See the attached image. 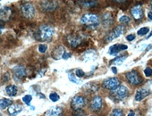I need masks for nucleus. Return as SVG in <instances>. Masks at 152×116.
I'll return each mask as SVG.
<instances>
[{"mask_svg":"<svg viewBox=\"0 0 152 116\" xmlns=\"http://www.w3.org/2000/svg\"><path fill=\"white\" fill-rule=\"evenodd\" d=\"M124 27L123 25H119V26L115 27L111 32H109V33L106 36L105 40H106L107 42H110V41L114 40L115 38H119V37L124 33Z\"/></svg>","mask_w":152,"mask_h":116,"instance_id":"6e6552de","label":"nucleus"},{"mask_svg":"<svg viewBox=\"0 0 152 116\" xmlns=\"http://www.w3.org/2000/svg\"><path fill=\"white\" fill-rule=\"evenodd\" d=\"M151 36H152V31H151V32H150V33H149V35H148V38H150V37H151Z\"/></svg>","mask_w":152,"mask_h":116,"instance_id":"a19ab883","label":"nucleus"},{"mask_svg":"<svg viewBox=\"0 0 152 116\" xmlns=\"http://www.w3.org/2000/svg\"><path fill=\"white\" fill-rule=\"evenodd\" d=\"M102 22L104 26H109L113 23V16L110 13H106L102 17Z\"/></svg>","mask_w":152,"mask_h":116,"instance_id":"412c9836","label":"nucleus"},{"mask_svg":"<svg viewBox=\"0 0 152 116\" xmlns=\"http://www.w3.org/2000/svg\"><path fill=\"white\" fill-rule=\"evenodd\" d=\"M87 104V99L83 96H75L71 101V106L73 110H78L84 107Z\"/></svg>","mask_w":152,"mask_h":116,"instance_id":"39448f33","label":"nucleus"},{"mask_svg":"<svg viewBox=\"0 0 152 116\" xmlns=\"http://www.w3.org/2000/svg\"><path fill=\"white\" fill-rule=\"evenodd\" d=\"M72 56V54L70 53V52H65L64 54V55H63V59L64 60H66V59H68V58H70Z\"/></svg>","mask_w":152,"mask_h":116,"instance_id":"c9c22d12","label":"nucleus"},{"mask_svg":"<svg viewBox=\"0 0 152 116\" xmlns=\"http://www.w3.org/2000/svg\"><path fill=\"white\" fill-rule=\"evenodd\" d=\"M127 116H134V112H132V111H131L129 113H128V115Z\"/></svg>","mask_w":152,"mask_h":116,"instance_id":"ea45409f","label":"nucleus"},{"mask_svg":"<svg viewBox=\"0 0 152 116\" xmlns=\"http://www.w3.org/2000/svg\"><path fill=\"white\" fill-rule=\"evenodd\" d=\"M102 105H103V100L99 96H95L90 103V108L93 112L99 111Z\"/></svg>","mask_w":152,"mask_h":116,"instance_id":"9b49d317","label":"nucleus"},{"mask_svg":"<svg viewBox=\"0 0 152 116\" xmlns=\"http://www.w3.org/2000/svg\"><path fill=\"white\" fill-rule=\"evenodd\" d=\"M68 79L70 81L73 82V83H76V84H80L81 83V80L79 79H77V77H76V75L72 74V73H70L68 75Z\"/></svg>","mask_w":152,"mask_h":116,"instance_id":"a878e982","label":"nucleus"},{"mask_svg":"<svg viewBox=\"0 0 152 116\" xmlns=\"http://www.w3.org/2000/svg\"><path fill=\"white\" fill-rule=\"evenodd\" d=\"M49 98H50L51 101L56 102V101L59 100V96H58V94H56V93H51V94L49 95Z\"/></svg>","mask_w":152,"mask_h":116,"instance_id":"7c9ffc66","label":"nucleus"},{"mask_svg":"<svg viewBox=\"0 0 152 116\" xmlns=\"http://www.w3.org/2000/svg\"><path fill=\"white\" fill-rule=\"evenodd\" d=\"M47 49H48V46L46 45H44V44H41V45L39 46V51L40 53H45L47 51Z\"/></svg>","mask_w":152,"mask_h":116,"instance_id":"72a5a7b5","label":"nucleus"},{"mask_svg":"<svg viewBox=\"0 0 152 116\" xmlns=\"http://www.w3.org/2000/svg\"><path fill=\"white\" fill-rule=\"evenodd\" d=\"M13 77L16 81H21L26 76V70L23 66H15L12 70Z\"/></svg>","mask_w":152,"mask_h":116,"instance_id":"9d476101","label":"nucleus"},{"mask_svg":"<svg viewBox=\"0 0 152 116\" xmlns=\"http://www.w3.org/2000/svg\"><path fill=\"white\" fill-rule=\"evenodd\" d=\"M119 21H120V22L126 24V23L130 22L131 19H130V17H128V16H126V15H123V16L119 19Z\"/></svg>","mask_w":152,"mask_h":116,"instance_id":"2f4dec72","label":"nucleus"},{"mask_svg":"<svg viewBox=\"0 0 152 116\" xmlns=\"http://www.w3.org/2000/svg\"><path fill=\"white\" fill-rule=\"evenodd\" d=\"M103 87L108 90H115L121 84H120V80L118 78L116 77H112V78H108L107 80H105L103 81Z\"/></svg>","mask_w":152,"mask_h":116,"instance_id":"0eeeda50","label":"nucleus"},{"mask_svg":"<svg viewBox=\"0 0 152 116\" xmlns=\"http://www.w3.org/2000/svg\"><path fill=\"white\" fill-rule=\"evenodd\" d=\"M91 116H94V115H91Z\"/></svg>","mask_w":152,"mask_h":116,"instance_id":"c03bdc74","label":"nucleus"},{"mask_svg":"<svg viewBox=\"0 0 152 116\" xmlns=\"http://www.w3.org/2000/svg\"><path fill=\"white\" fill-rule=\"evenodd\" d=\"M23 111V106L19 104H12L8 108V112L12 116H15Z\"/></svg>","mask_w":152,"mask_h":116,"instance_id":"a211bd4d","label":"nucleus"},{"mask_svg":"<svg viewBox=\"0 0 152 116\" xmlns=\"http://www.w3.org/2000/svg\"><path fill=\"white\" fill-rule=\"evenodd\" d=\"M62 115H63V108L60 106L51 107L45 112V116H62Z\"/></svg>","mask_w":152,"mask_h":116,"instance_id":"f3484780","label":"nucleus"},{"mask_svg":"<svg viewBox=\"0 0 152 116\" xmlns=\"http://www.w3.org/2000/svg\"><path fill=\"white\" fill-rule=\"evenodd\" d=\"M7 94L10 96H15L17 95V87L15 85H9L6 88Z\"/></svg>","mask_w":152,"mask_h":116,"instance_id":"4be33fe9","label":"nucleus"},{"mask_svg":"<svg viewBox=\"0 0 152 116\" xmlns=\"http://www.w3.org/2000/svg\"><path fill=\"white\" fill-rule=\"evenodd\" d=\"M31 100H32V96H31V95H27V96H24L23 97V101L26 104H28V105H30Z\"/></svg>","mask_w":152,"mask_h":116,"instance_id":"c756f323","label":"nucleus"},{"mask_svg":"<svg viewBox=\"0 0 152 116\" xmlns=\"http://www.w3.org/2000/svg\"><path fill=\"white\" fill-rule=\"evenodd\" d=\"M149 94H150V90L148 88H139L135 94V100L136 101H141L144 98H146Z\"/></svg>","mask_w":152,"mask_h":116,"instance_id":"4468645a","label":"nucleus"},{"mask_svg":"<svg viewBox=\"0 0 152 116\" xmlns=\"http://www.w3.org/2000/svg\"><path fill=\"white\" fill-rule=\"evenodd\" d=\"M87 93L89 94H92V93H95L99 90V85L96 84V83H88L86 84L83 88Z\"/></svg>","mask_w":152,"mask_h":116,"instance_id":"aec40b11","label":"nucleus"},{"mask_svg":"<svg viewBox=\"0 0 152 116\" xmlns=\"http://www.w3.org/2000/svg\"><path fill=\"white\" fill-rule=\"evenodd\" d=\"M134 38H135V35L134 34H129V35L126 36V39L128 41H132Z\"/></svg>","mask_w":152,"mask_h":116,"instance_id":"e433bc0d","label":"nucleus"},{"mask_svg":"<svg viewBox=\"0 0 152 116\" xmlns=\"http://www.w3.org/2000/svg\"><path fill=\"white\" fill-rule=\"evenodd\" d=\"M64 53H65L64 52V48L63 46H58V47H56V49L53 50L52 56H53V58H55L56 60H59L60 58L63 57Z\"/></svg>","mask_w":152,"mask_h":116,"instance_id":"6ab92c4d","label":"nucleus"},{"mask_svg":"<svg viewBox=\"0 0 152 116\" xmlns=\"http://www.w3.org/2000/svg\"><path fill=\"white\" fill-rule=\"evenodd\" d=\"M127 48H128V46L126 45H124V44H115V45H113V46H111L109 47L108 54L115 55V54H117L121 51L126 50Z\"/></svg>","mask_w":152,"mask_h":116,"instance_id":"ddd939ff","label":"nucleus"},{"mask_svg":"<svg viewBox=\"0 0 152 116\" xmlns=\"http://www.w3.org/2000/svg\"><path fill=\"white\" fill-rule=\"evenodd\" d=\"M72 116H86V113L83 109H78V110L73 111Z\"/></svg>","mask_w":152,"mask_h":116,"instance_id":"cd10ccee","label":"nucleus"},{"mask_svg":"<svg viewBox=\"0 0 152 116\" xmlns=\"http://www.w3.org/2000/svg\"><path fill=\"white\" fill-rule=\"evenodd\" d=\"M110 116H124V112L121 109H114L111 112Z\"/></svg>","mask_w":152,"mask_h":116,"instance_id":"bb28decb","label":"nucleus"},{"mask_svg":"<svg viewBox=\"0 0 152 116\" xmlns=\"http://www.w3.org/2000/svg\"><path fill=\"white\" fill-rule=\"evenodd\" d=\"M150 5H151V7H152V1L150 2Z\"/></svg>","mask_w":152,"mask_h":116,"instance_id":"37998d69","label":"nucleus"},{"mask_svg":"<svg viewBox=\"0 0 152 116\" xmlns=\"http://www.w3.org/2000/svg\"><path fill=\"white\" fill-rule=\"evenodd\" d=\"M58 7L57 1H43L41 2V8L44 12H53Z\"/></svg>","mask_w":152,"mask_h":116,"instance_id":"f8f14e48","label":"nucleus"},{"mask_svg":"<svg viewBox=\"0 0 152 116\" xmlns=\"http://www.w3.org/2000/svg\"><path fill=\"white\" fill-rule=\"evenodd\" d=\"M81 5H83L85 7H93L98 5V1H80Z\"/></svg>","mask_w":152,"mask_h":116,"instance_id":"393cba45","label":"nucleus"},{"mask_svg":"<svg viewBox=\"0 0 152 116\" xmlns=\"http://www.w3.org/2000/svg\"><path fill=\"white\" fill-rule=\"evenodd\" d=\"M144 74L147 76V77H150L151 75H152V70L150 69V68H146L145 70H144Z\"/></svg>","mask_w":152,"mask_h":116,"instance_id":"f704fd0d","label":"nucleus"},{"mask_svg":"<svg viewBox=\"0 0 152 116\" xmlns=\"http://www.w3.org/2000/svg\"><path fill=\"white\" fill-rule=\"evenodd\" d=\"M12 100L7 99V98H2L0 99V109H6L8 106L12 104Z\"/></svg>","mask_w":152,"mask_h":116,"instance_id":"5701e85b","label":"nucleus"},{"mask_svg":"<svg viewBox=\"0 0 152 116\" xmlns=\"http://www.w3.org/2000/svg\"><path fill=\"white\" fill-rule=\"evenodd\" d=\"M148 18L150 21H152V12H148Z\"/></svg>","mask_w":152,"mask_h":116,"instance_id":"4c0bfd02","label":"nucleus"},{"mask_svg":"<svg viewBox=\"0 0 152 116\" xmlns=\"http://www.w3.org/2000/svg\"><path fill=\"white\" fill-rule=\"evenodd\" d=\"M12 14V9L10 7H3L0 9V21L2 22H7L10 19Z\"/></svg>","mask_w":152,"mask_h":116,"instance_id":"dca6fc26","label":"nucleus"},{"mask_svg":"<svg viewBox=\"0 0 152 116\" xmlns=\"http://www.w3.org/2000/svg\"><path fill=\"white\" fill-rule=\"evenodd\" d=\"M127 58V55H121V56H118L115 59H113L110 64H115V65H121L122 63H124V61Z\"/></svg>","mask_w":152,"mask_h":116,"instance_id":"b1692460","label":"nucleus"},{"mask_svg":"<svg viewBox=\"0 0 152 116\" xmlns=\"http://www.w3.org/2000/svg\"><path fill=\"white\" fill-rule=\"evenodd\" d=\"M55 33V30L53 27L48 24H42L39 26L38 31L35 34L36 39L41 40V41H49L53 38Z\"/></svg>","mask_w":152,"mask_h":116,"instance_id":"f257e3e1","label":"nucleus"},{"mask_svg":"<svg viewBox=\"0 0 152 116\" xmlns=\"http://www.w3.org/2000/svg\"><path fill=\"white\" fill-rule=\"evenodd\" d=\"M129 95V91H128V88L124 86V85H120L116 89L113 90L112 93H111V96L115 100H123L124 99L125 97H127Z\"/></svg>","mask_w":152,"mask_h":116,"instance_id":"7ed1b4c3","label":"nucleus"},{"mask_svg":"<svg viewBox=\"0 0 152 116\" xmlns=\"http://www.w3.org/2000/svg\"><path fill=\"white\" fill-rule=\"evenodd\" d=\"M131 14L132 15V17L135 20H140L142 18L143 16V10H142V7L141 5H136L135 7H133L132 8Z\"/></svg>","mask_w":152,"mask_h":116,"instance_id":"2eb2a0df","label":"nucleus"},{"mask_svg":"<svg viewBox=\"0 0 152 116\" xmlns=\"http://www.w3.org/2000/svg\"><path fill=\"white\" fill-rule=\"evenodd\" d=\"M149 31V29L148 28V27H143V28H140L139 30H138V35L139 36H144V35H146L148 32Z\"/></svg>","mask_w":152,"mask_h":116,"instance_id":"c85d7f7f","label":"nucleus"},{"mask_svg":"<svg viewBox=\"0 0 152 116\" xmlns=\"http://www.w3.org/2000/svg\"><path fill=\"white\" fill-rule=\"evenodd\" d=\"M21 13L26 19H32L35 15V7L31 3H25L21 7Z\"/></svg>","mask_w":152,"mask_h":116,"instance_id":"20e7f679","label":"nucleus"},{"mask_svg":"<svg viewBox=\"0 0 152 116\" xmlns=\"http://www.w3.org/2000/svg\"><path fill=\"white\" fill-rule=\"evenodd\" d=\"M75 74H76V77H79V78H83L84 76V72L81 69H77L75 71Z\"/></svg>","mask_w":152,"mask_h":116,"instance_id":"473e14b6","label":"nucleus"},{"mask_svg":"<svg viewBox=\"0 0 152 116\" xmlns=\"http://www.w3.org/2000/svg\"><path fill=\"white\" fill-rule=\"evenodd\" d=\"M81 22L90 28H96L99 25V18L94 14H86L82 16Z\"/></svg>","mask_w":152,"mask_h":116,"instance_id":"f03ea898","label":"nucleus"},{"mask_svg":"<svg viewBox=\"0 0 152 116\" xmlns=\"http://www.w3.org/2000/svg\"><path fill=\"white\" fill-rule=\"evenodd\" d=\"M112 72H113L115 74H116V73H117V70H116V68H115V67H112Z\"/></svg>","mask_w":152,"mask_h":116,"instance_id":"58836bf2","label":"nucleus"},{"mask_svg":"<svg viewBox=\"0 0 152 116\" xmlns=\"http://www.w3.org/2000/svg\"><path fill=\"white\" fill-rule=\"evenodd\" d=\"M2 28H3V26H2V25H0V33H1V30H2Z\"/></svg>","mask_w":152,"mask_h":116,"instance_id":"79ce46f5","label":"nucleus"},{"mask_svg":"<svg viewBox=\"0 0 152 116\" xmlns=\"http://www.w3.org/2000/svg\"><path fill=\"white\" fill-rule=\"evenodd\" d=\"M67 43L72 46V47H77L79 45L82 44L83 42V38L79 35V34H76V33H72L70 35L67 36L66 38Z\"/></svg>","mask_w":152,"mask_h":116,"instance_id":"1a4fd4ad","label":"nucleus"},{"mask_svg":"<svg viewBox=\"0 0 152 116\" xmlns=\"http://www.w3.org/2000/svg\"><path fill=\"white\" fill-rule=\"evenodd\" d=\"M126 79L128 82L133 86H138L142 82V78L139 75L136 71H131L126 73Z\"/></svg>","mask_w":152,"mask_h":116,"instance_id":"423d86ee","label":"nucleus"}]
</instances>
